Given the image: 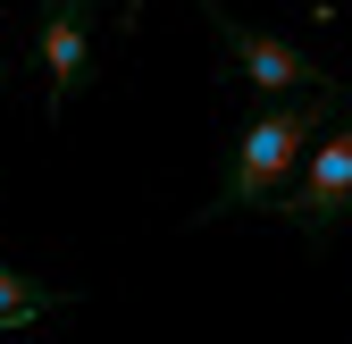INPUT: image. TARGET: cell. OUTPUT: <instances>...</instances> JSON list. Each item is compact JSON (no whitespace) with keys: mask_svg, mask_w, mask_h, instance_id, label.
Segmentation results:
<instances>
[{"mask_svg":"<svg viewBox=\"0 0 352 344\" xmlns=\"http://www.w3.org/2000/svg\"><path fill=\"white\" fill-rule=\"evenodd\" d=\"M336 118V93H311V101H277V109H260L252 126H243V143H235V160H227V185H218V210H260V202H277L285 185H294V168H302V151L319 143V126Z\"/></svg>","mask_w":352,"mask_h":344,"instance_id":"obj_1","label":"cell"},{"mask_svg":"<svg viewBox=\"0 0 352 344\" xmlns=\"http://www.w3.org/2000/svg\"><path fill=\"white\" fill-rule=\"evenodd\" d=\"M344 210H352V118H327L319 143L302 151L294 185H285V219L311 235V244H327Z\"/></svg>","mask_w":352,"mask_h":344,"instance_id":"obj_2","label":"cell"},{"mask_svg":"<svg viewBox=\"0 0 352 344\" xmlns=\"http://www.w3.org/2000/svg\"><path fill=\"white\" fill-rule=\"evenodd\" d=\"M218 42H227V59L252 76V93H336V76L319 67V59H302L294 42H277V34H260V25H218Z\"/></svg>","mask_w":352,"mask_h":344,"instance_id":"obj_3","label":"cell"},{"mask_svg":"<svg viewBox=\"0 0 352 344\" xmlns=\"http://www.w3.org/2000/svg\"><path fill=\"white\" fill-rule=\"evenodd\" d=\"M42 76H51V109H67L84 59H93V9L84 0H42Z\"/></svg>","mask_w":352,"mask_h":344,"instance_id":"obj_4","label":"cell"},{"mask_svg":"<svg viewBox=\"0 0 352 344\" xmlns=\"http://www.w3.org/2000/svg\"><path fill=\"white\" fill-rule=\"evenodd\" d=\"M67 303V294H51V286H34V277H17L9 261H0V336H9V327H34L42 311H59Z\"/></svg>","mask_w":352,"mask_h":344,"instance_id":"obj_5","label":"cell"},{"mask_svg":"<svg viewBox=\"0 0 352 344\" xmlns=\"http://www.w3.org/2000/svg\"><path fill=\"white\" fill-rule=\"evenodd\" d=\"M135 9H143V0H126V25H135Z\"/></svg>","mask_w":352,"mask_h":344,"instance_id":"obj_6","label":"cell"},{"mask_svg":"<svg viewBox=\"0 0 352 344\" xmlns=\"http://www.w3.org/2000/svg\"><path fill=\"white\" fill-rule=\"evenodd\" d=\"M84 9H93V0H84Z\"/></svg>","mask_w":352,"mask_h":344,"instance_id":"obj_7","label":"cell"}]
</instances>
